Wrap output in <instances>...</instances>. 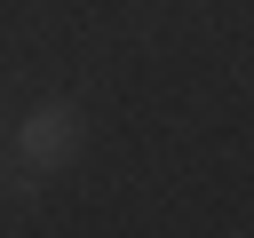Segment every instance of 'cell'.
Instances as JSON below:
<instances>
[{
    "label": "cell",
    "instance_id": "cell-1",
    "mask_svg": "<svg viewBox=\"0 0 254 238\" xmlns=\"http://www.w3.org/2000/svg\"><path fill=\"white\" fill-rule=\"evenodd\" d=\"M87 151V111L71 103V95H48V103H32L24 119H16V135H8V159H24L32 175H56V167H71Z\"/></svg>",
    "mask_w": 254,
    "mask_h": 238
},
{
    "label": "cell",
    "instance_id": "cell-2",
    "mask_svg": "<svg viewBox=\"0 0 254 238\" xmlns=\"http://www.w3.org/2000/svg\"><path fill=\"white\" fill-rule=\"evenodd\" d=\"M32 198H40V175L24 159H0V206H32Z\"/></svg>",
    "mask_w": 254,
    "mask_h": 238
},
{
    "label": "cell",
    "instance_id": "cell-3",
    "mask_svg": "<svg viewBox=\"0 0 254 238\" xmlns=\"http://www.w3.org/2000/svg\"><path fill=\"white\" fill-rule=\"evenodd\" d=\"M0 119H8V103H0Z\"/></svg>",
    "mask_w": 254,
    "mask_h": 238
}]
</instances>
